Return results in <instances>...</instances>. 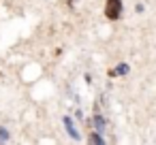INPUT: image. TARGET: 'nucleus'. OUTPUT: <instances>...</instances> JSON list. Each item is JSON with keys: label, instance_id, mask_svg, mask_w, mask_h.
I'll return each instance as SVG.
<instances>
[{"label": "nucleus", "instance_id": "7", "mask_svg": "<svg viewBox=\"0 0 156 145\" xmlns=\"http://www.w3.org/2000/svg\"><path fill=\"white\" fill-rule=\"evenodd\" d=\"M75 2H77V0H69V5H71V7H73V5H75Z\"/></svg>", "mask_w": 156, "mask_h": 145}, {"label": "nucleus", "instance_id": "6", "mask_svg": "<svg viewBox=\"0 0 156 145\" xmlns=\"http://www.w3.org/2000/svg\"><path fill=\"white\" fill-rule=\"evenodd\" d=\"M9 139V130L7 128H0V141H7Z\"/></svg>", "mask_w": 156, "mask_h": 145}, {"label": "nucleus", "instance_id": "2", "mask_svg": "<svg viewBox=\"0 0 156 145\" xmlns=\"http://www.w3.org/2000/svg\"><path fill=\"white\" fill-rule=\"evenodd\" d=\"M92 124L96 126V130H98V132H105V130H107V122H105L103 113H94V117H92Z\"/></svg>", "mask_w": 156, "mask_h": 145}, {"label": "nucleus", "instance_id": "4", "mask_svg": "<svg viewBox=\"0 0 156 145\" xmlns=\"http://www.w3.org/2000/svg\"><path fill=\"white\" fill-rule=\"evenodd\" d=\"M88 141H90V143H96V145H103V143H105V139L98 134V130H96V132H90V134H88Z\"/></svg>", "mask_w": 156, "mask_h": 145}, {"label": "nucleus", "instance_id": "5", "mask_svg": "<svg viewBox=\"0 0 156 145\" xmlns=\"http://www.w3.org/2000/svg\"><path fill=\"white\" fill-rule=\"evenodd\" d=\"M128 71H130V66H128V64H124V62H120V64L115 66V73H118V75H122V77H124V75H128Z\"/></svg>", "mask_w": 156, "mask_h": 145}, {"label": "nucleus", "instance_id": "3", "mask_svg": "<svg viewBox=\"0 0 156 145\" xmlns=\"http://www.w3.org/2000/svg\"><path fill=\"white\" fill-rule=\"evenodd\" d=\"M64 126H66V132H69V134H71V136H73V139L77 141V139H79V132H77L75 124L71 122V117H64Z\"/></svg>", "mask_w": 156, "mask_h": 145}, {"label": "nucleus", "instance_id": "1", "mask_svg": "<svg viewBox=\"0 0 156 145\" xmlns=\"http://www.w3.org/2000/svg\"><path fill=\"white\" fill-rule=\"evenodd\" d=\"M105 15H107V19H111V22L120 19V15H122V0H107Z\"/></svg>", "mask_w": 156, "mask_h": 145}]
</instances>
